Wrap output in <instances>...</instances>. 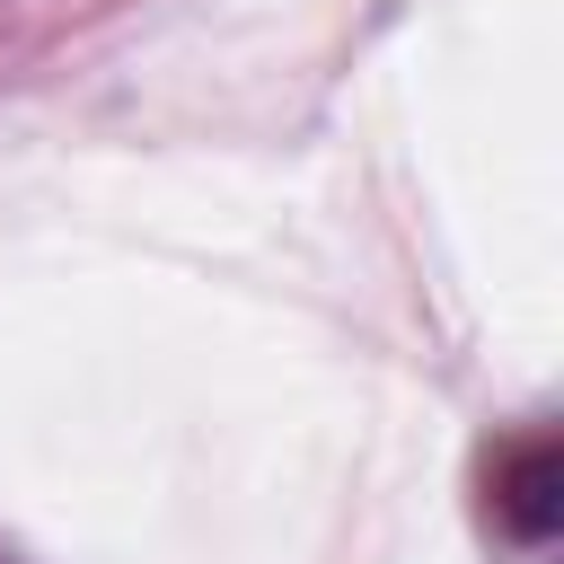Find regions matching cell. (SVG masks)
<instances>
[{
  "instance_id": "cell-1",
  "label": "cell",
  "mask_w": 564,
  "mask_h": 564,
  "mask_svg": "<svg viewBox=\"0 0 564 564\" xmlns=\"http://www.w3.org/2000/svg\"><path fill=\"white\" fill-rule=\"evenodd\" d=\"M494 511L520 546H546L555 520H564V449L555 432H520L502 458H494Z\"/></svg>"
}]
</instances>
